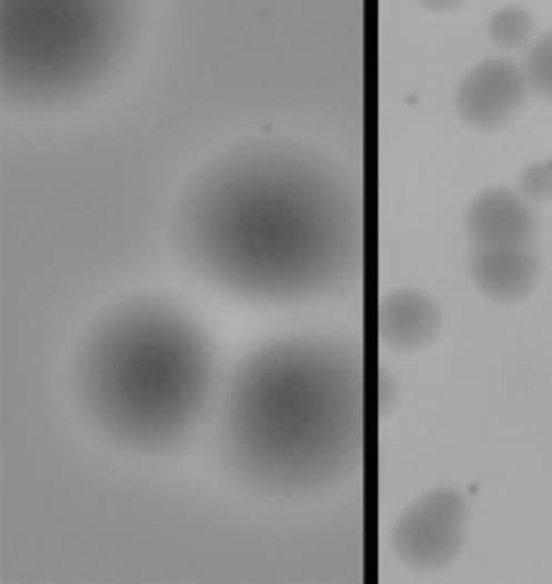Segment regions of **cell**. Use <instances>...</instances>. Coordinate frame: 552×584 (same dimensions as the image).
I'll use <instances>...</instances> for the list:
<instances>
[{"label":"cell","mask_w":552,"mask_h":584,"mask_svg":"<svg viewBox=\"0 0 552 584\" xmlns=\"http://www.w3.org/2000/svg\"><path fill=\"white\" fill-rule=\"evenodd\" d=\"M172 239L214 291L259 306L309 304L359 284L363 184L314 144L259 138L217 152L180 192Z\"/></svg>","instance_id":"obj_1"},{"label":"cell","mask_w":552,"mask_h":584,"mask_svg":"<svg viewBox=\"0 0 552 584\" xmlns=\"http://www.w3.org/2000/svg\"><path fill=\"white\" fill-rule=\"evenodd\" d=\"M363 349L347 333H294L239 361L220 403V447L244 485L311 497L367 457Z\"/></svg>","instance_id":"obj_2"},{"label":"cell","mask_w":552,"mask_h":584,"mask_svg":"<svg viewBox=\"0 0 552 584\" xmlns=\"http://www.w3.org/2000/svg\"><path fill=\"white\" fill-rule=\"evenodd\" d=\"M72 389L80 413L108 443L144 455L170 453L212 411V336L180 299H122L82 333Z\"/></svg>","instance_id":"obj_3"},{"label":"cell","mask_w":552,"mask_h":584,"mask_svg":"<svg viewBox=\"0 0 552 584\" xmlns=\"http://www.w3.org/2000/svg\"><path fill=\"white\" fill-rule=\"evenodd\" d=\"M142 0H0V98L56 112L106 90L138 48Z\"/></svg>","instance_id":"obj_4"},{"label":"cell","mask_w":552,"mask_h":584,"mask_svg":"<svg viewBox=\"0 0 552 584\" xmlns=\"http://www.w3.org/2000/svg\"><path fill=\"white\" fill-rule=\"evenodd\" d=\"M471 527V505L463 493L439 487L403 510L393 527V550L403 567L431 575L453 565Z\"/></svg>","instance_id":"obj_5"},{"label":"cell","mask_w":552,"mask_h":584,"mask_svg":"<svg viewBox=\"0 0 552 584\" xmlns=\"http://www.w3.org/2000/svg\"><path fill=\"white\" fill-rule=\"evenodd\" d=\"M530 98L525 70L515 62L483 60L461 80L455 90V112L468 128L495 132L513 122Z\"/></svg>","instance_id":"obj_6"},{"label":"cell","mask_w":552,"mask_h":584,"mask_svg":"<svg viewBox=\"0 0 552 584\" xmlns=\"http://www.w3.org/2000/svg\"><path fill=\"white\" fill-rule=\"evenodd\" d=\"M465 234L475 249L533 246L538 234L533 202L508 187H491L468 207Z\"/></svg>","instance_id":"obj_7"},{"label":"cell","mask_w":552,"mask_h":584,"mask_svg":"<svg viewBox=\"0 0 552 584\" xmlns=\"http://www.w3.org/2000/svg\"><path fill=\"white\" fill-rule=\"evenodd\" d=\"M441 326V306L423 291L401 289L381 299L377 331L383 349L395 353L423 351L439 339Z\"/></svg>","instance_id":"obj_8"},{"label":"cell","mask_w":552,"mask_h":584,"mask_svg":"<svg viewBox=\"0 0 552 584\" xmlns=\"http://www.w3.org/2000/svg\"><path fill=\"white\" fill-rule=\"evenodd\" d=\"M471 281L485 299L515 304L533 294L540 279V259L533 246H485L471 256Z\"/></svg>","instance_id":"obj_9"},{"label":"cell","mask_w":552,"mask_h":584,"mask_svg":"<svg viewBox=\"0 0 552 584\" xmlns=\"http://www.w3.org/2000/svg\"><path fill=\"white\" fill-rule=\"evenodd\" d=\"M488 36L498 48L520 50L533 40V18L523 8H500L488 20Z\"/></svg>","instance_id":"obj_10"},{"label":"cell","mask_w":552,"mask_h":584,"mask_svg":"<svg viewBox=\"0 0 552 584\" xmlns=\"http://www.w3.org/2000/svg\"><path fill=\"white\" fill-rule=\"evenodd\" d=\"M525 78L530 90L552 102V33L538 38L525 58Z\"/></svg>","instance_id":"obj_11"},{"label":"cell","mask_w":552,"mask_h":584,"mask_svg":"<svg viewBox=\"0 0 552 584\" xmlns=\"http://www.w3.org/2000/svg\"><path fill=\"white\" fill-rule=\"evenodd\" d=\"M518 192L533 204L552 202V160L533 162L520 174Z\"/></svg>","instance_id":"obj_12"},{"label":"cell","mask_w":552,"mask_h":584,"mask_svg":"<svg viewBox=\"0 0 552 584\" xmlns=\"http://www.w3.org/2000/svg\"><path fill=\"white\" fill-rule=\"evenodd\" d=\"M379 395H381V413L387 415L395 405V381H393V375L387 369H381Z\"/></svg>","instance_id":"obj_13"},{"label":"cell","mask_w":552,"mask_h":584,"mask_svg":"<svg viewBox=\"0 0 552 584\" xmlns=\"http://www.w3.org/2000/svg\"><path fill=\"white\" fill-rule=\"evenodd\" d=\"M425 10H433V13H451V10L461 8L465 0H419Z\"/></svg>","instance_id":"obj_14"}]
</instances>
